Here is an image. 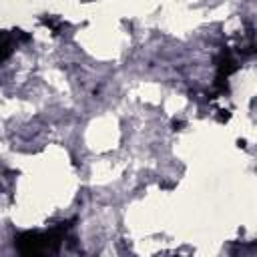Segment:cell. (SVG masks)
<instances>
[{
    "label": "cell",
    "mask_w": 257,
    "mask_h": 257,
    "mask_svg": "<svg viewBox=\"0 0 257 257\" xmlns=\"http://www.w3.org/2000/svg\"><path fill=\"white\" fill-rule=\"evenodd\" d=\"M68 225H60L58 229L50 233H38V231H26L20 233L14 239L16 249L22 255H44V253H56L62 243V231H66Z\"/></svg>",
    "instance_id": "6da1fadb"
},
{
    "label": "cell",
    "mask_w": 257,
    "mask_h": 257,
    "mask_svg": "<svg viewBox=\"0 0 257 257\" xmlns=\"http://www.w3.org/2000/svg\"><path fill=\"white\" fill-rule=\"evenodd\" d=\"M8 54H10V42H8V40H2V42H0V62H2Z\"/></svg>",
    "instance_id": "7a4b0ae2"
},
{
    "label": "cell",
    "mask_w": 257,
    "mask_h": 257,
    "mask_svg": "<svg viewBox=\"0 0 257 257\" xmlns=\"http://www.w3.org/2000/svg\"><path fill=\"white\" fill-rule=\"evenodd\" d=\"M173 126H175V128H181V126H183V122H181V120H175V122H173Z\"/></svg>",
    "instance_id": "3957f363"
}]
</instances>
